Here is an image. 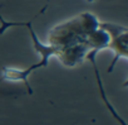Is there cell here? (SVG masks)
<instances>
[{
	"label": "cell",
	"mask_w": 128,
	"mask_h": 125,
	"mask_svg": "<svg viewBox=\"0 0 128 125\" xmlns=\"http://www.w3.org/2000/svg\"><path fill=\"white\" fill-rule=\"evenodd\" d=\"M100 25L109 33L110 42L108 49L114 51V56H116L109 68V71H112L116 62L119 58H127V28L112 23H100Z\"/></svg>",
	"instance_id": "obj_1"
},
{
	"label": "cell",
	"mask_w": 128,
	"mask_h": 125,
	"mask_svg": "<svg viewBox=\"0 0 128 125\" xmlns=\"http://www.w3.org/2000/svg\"><path fill=\"white\" fill-rule=\"evenodd\" d=\"M87 2H89V3H92V2H96V0H87Z\"/></svg>",
	"instance_id": "obj_2"
}]
</instances>
